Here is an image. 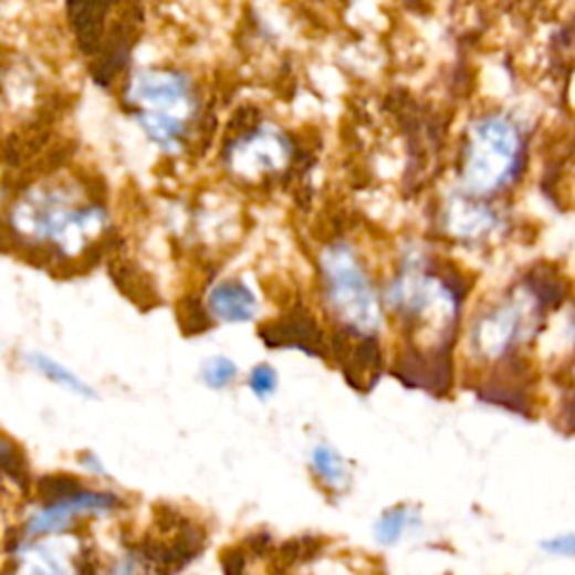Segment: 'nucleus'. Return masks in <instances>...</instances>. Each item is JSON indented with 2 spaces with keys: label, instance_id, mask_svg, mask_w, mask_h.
Instances as JSON below:
<instances>
[{
  "label": "nucleus",
  "instance_id": "obj_10",
  "mask_svg": "<svg viewBox=\"0 0 575 575\" xmlns=\"http://www.w3.org/2000/svg\"><path fill=\"white\" fill-rule=\"evenodd\" d=\"M28 363H30L39 374H43L48 380L56 383L59 387H65V389L75 391V394H80V396H86V398L95 396V391H93L82 378H77L70 369L61 367L59 363H54V359H50V357H45V355H41V353L28 355Z\"/></svg>",
  "mask_w": 575,
  "mask_h": 575
},
{
  "label": "nucleus",
  "instance_id": "obj_1",
  "mask_svg": "<svg viewBox=\"0 0 575 575\" xmlns=\"http://www.w3.org/2000/svg\"><path fill=\"white\" fill-rule=\"evenodd\" d=\"M126 102L142 130L163 151L180 147L196 111V97L185 75L174 70H139L128 82Z\"/></svg>",
  "mask_w": 575,
  "mask_h": 575
},
{
  "label": "nucleus",
  "instance_id": "obj_17",
  "mask_svg": "<svg viewBox=\"0 0 575 575\" xmlns=\"http://www.w3.org/2000/svg\"><path fill=\"white\" fill-rule=\"evenodd\" d=\"M542 548L557 557H575V531L557 533L542 542Z\"/></svg>",
  "mask_w": 575,
  "mask_h": 575
},
{
  "label": "nucleus",
  "instance_id": "obj_20",
  "mask_svg": "<svg viewBox=\"0 0 575 575\" xmlns=\"http://www.w3.org/2000/svg\"><path fill=\"white\" fill-rule=\"evenodd\" d=\"M571 376H573V380H575V363H573V367H571Z\"/></svg>",
  "mask_w": 575,
  "mask_h": 575
},
{
  "label": "nucleus",
  "instance_id": "obj_5",
  "mask_svg": "<svg viewBox=\"0 0 575 575\" xmlns=\"http://www.w3.org/2000/svg\"><path fill=\"white\" fill-rule=\"evenodd\" d=\"M351 335V328L339 331L331 351L353 389H372L380 378V344L369 333H357V342H353Z\"/></svg>",
  "mask_w": 575,
  "mask_h": 575
},
{
  "label": "nucleus",
  "instance_id": "obj_18",
  "mask_svg": "<svg viewBox=\"0 0 575 575\" xmlns=\"http://www.w3.org/2000/svg\"><path fill=\"white\" fill-rule=\"evenodd\" d=\"M223 571L226 575H245V557L239 548H232L223 555Z\"/></svg>",
  "mask_w": 575,
  "mask_h": 575
},
{
  "label": "nucleus",
  "instance_id": "obj_15",
  "mask_svg": "<svg viewBox=\"0 0 575 575\" xmlns=\"http://www.w3.org/2000/svg\"><path fill=\"white\" fill-rule=\"evenodd\" d=\"M0 463H3V472L14 479L23 490L30 488V474H28V466L25 461L19 457V452L14 450V446L10 443V439L3 441V459H0Z\"/></svg>",
  "mask_w": 575,
  "mask_h": 575
},
{
  "label": "nucleus",
  "instance_id": "obj_12",
  "mask_svg": "<svg viewBox=\"0 0 575 575\" xmlns=\"http://www.w3.org/2000/svg\"><path fill=\"white\" fill-rule=\"evenodd\" d=\"M313 468L331 485H342V481L348 479L344 459L328 446L315 448V452H313Z\"/></svg>",
  "mask_w": 575,
  "mask_h": 575
},
{
  "label": "nucleus",
  "instance_id": "obj_3",
  "mask_svg": "<svg viewBox=\"0 0 575 575\" xmlns=\"http://www.w3.org/2000/svg\"><path fill=\"white\" fill-rule=\"evenodd\" d=\"M326 281L331 288V300L337 306V311L348 313L353 324L367 326L374 324V295L372 285L363 268L357 265L353 252L344 245L331 248L326 252Z\"/></svg>",
  "mask_w": 575,
  "mask_h": 575
},
{
  "label": "nucleus",
  "instance_id": "obj_19",
  "mask_svg": "<svg viewBox=\"0 0 575 575\" xmlns=\"http://www.w3.org/2000/svg\"><path fill=\"white\" fill-rule=\"evenodd\" d=\"M111 575H137V568H135V562H126L122 566H117Z\"/></svg>",
  "mask_w": 575,
  "mask_h": 575
},
{
  "label": "nucleus",
  "instance_id": "obj_11",
  "mask_svg": "<svg viewBox=\"0 0 575 575\" xmlns=\"http://www.w3.org/2000/svg\"><path fill=\"white\" fill-rule=\"evenodd\" d=\"M36 490H39V499L48 503H56V501H65V499H72L77 496L80 492H84L82 483L77 479H72L67 474H45L39 479L36 483Z\"/></svg>",
  "mask_w": 575,
  "mask_h": 575
},
{
  "label": "nucleus",
  "instance_id": "obj_9",
  "mask_svg": "<svg viewBox=\"0 0 575 575\" xmlns=\"http://www.w3.org/2000/svg\"><path fill=\"white\" fill-rule=\"evenodd\" d=\"M494 213L474 200H459L452 209V230L463 239H477L494 228Z\"/></svg>",
  "mask_w": 575,
  "mask_h": 575
},
{
  "label": "nucleus",
  "instance_id": "obj_16",
  "mask_svg": "<svg viewBox=\"0 0 575 575\" xmlns=\"http://www.w3.org/2000/svg\"><path fill=\"white\" fill-rule=\"evenodd\" d=\"M250 389L259 396V398H268L274 394L276 389V374L270 365H259L252 369L250 374Z\"/></svg>",
  "mask_w": 575,
  "mask_h": 575
},
{
  "label": "nucleus",
  "instance_id": "obj_6",
  "mask_svg": "<svg viewBox=\"0 0 575 575\" xmlns=\"http://www.w3.org/2000/svg\"><path fill=\"white\" fill-rule=\"evenodd\" d=\"M259 335L265 342V346H270V348L291 346V348H300L304 353L317 355V357H324L328 351L322 328L311 317V313L304 311L302 306H297L295 311H291V315H285L276 322L263 324Z\"/></svg>",
  "mask_w": 575,
  "mask_h": 575
},
{
  "label": "nucleus",
  "instance_id": "obj_14",
  "mask_svg": "<svg viewBox=\"0 0 575 575\" xmlns=\"http://www.w3.org/2000/svg\"><path fill=\"white\" fill-rule=\"evenodd\" d=\"M237 378V365L232 359L219 355V357H209L205 367H202V380L211 387V389H223L228 387L232 380Z\"/></svg>",
  "mask_w": 575,
  "mask_h": 575
},
{
  "label": "nucleus",
  "instance_id": "obj_8",
  "mask_svg": "<svg viewBox=\"0 0 575 575\" xmlns=\"http://www.w3.org/2000/svg\"><path fill=\"white\" fill-rule=\"evenodd\" d=\"M209 309L223 322H250L257 313V300L241 281H223L211 288Z\"/></svg>",
  "mask_w": 575,
  "mask_h": 575
},
{
  "label": "nucleus",
  "instance_id": "obj_7",
  "mask_svg": "<svg viewBox=\"0 0 575 575\" xmlns=\"http://www.w3.org/2000/svg\"><path fill=\"white\" fill-rule=\"evenodd\" d=\"M119 506V499L111 492H80L77 496L48 503V506L34 515L28 524V535H43V533H59L70 524L72 518L82 513H111Z\"/></svg>",
  "mask_w": 575,
  "mask_h": 575
},
{
  "label": "nucleus",
  "instance_id": "obj_2",
  "mask_svg": "<svg viewBox=\"0 0 575 575\" xmlns=\"http://www.w3.org/2000/svg\"><path fill=\"white\" fill-rule=\"evenodd\" d=\"M524 163V139L506 115H483L468 128L461 182L468 196L483 198L509 187Z\"/></svg>",
  "mask_w": 575,
  "mask_h": 575
},
{
  "label": "nucleus",
  "instance_id": "obj_4",
  "mask_svg": "<svg viewBox=\"0 0 575 575\" xmlns=\"http://www.w3.org/2000/svg\"><path fill=\"white\" fill-rule=\"evenodd\" d=\"M288 158H291V147L283 133L272 126H259L234 144L228 163L237 174L257 178L261 174L279 171Z\"/></svg>",
  "mask_w": 575,
  "mask_h": 575
},
{
  "label": "nucleus",
  "instance_id": "obj_13",
  "mask_svg": "<svg viewBox=\"0 0 575 575\" xmlns=\"http://www.w3.org/2000/svg\"><path fill=\"white\" fill-rule=\"evenodd\" d=\"M407 524H409V513H407L405 506H398V509L387 511V513L380 518L378 526H376V537H378V542H380V544H387V546H389V544H396V542L402 537Z\"/></svg>",
  "mask_w": 575,
  "mask_h": 575
}]
</instances>
